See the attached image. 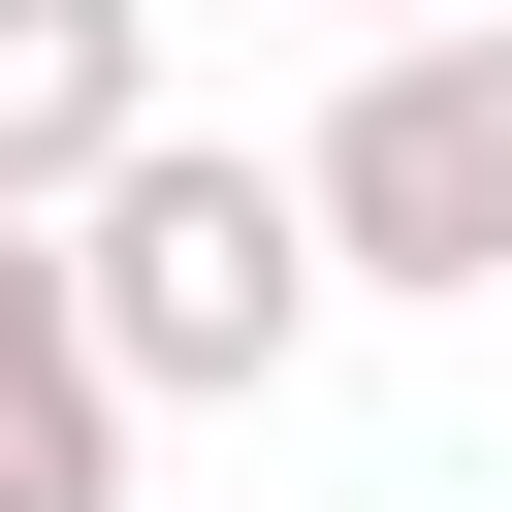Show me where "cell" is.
<instances>
[{
	"label": "cell",
	"mask_w": 512,
	"mask_h": 512,
	"mask_svg": "<svg viewBox=\"0 0 512 512\" xmlns=\"http://www.w3.org/2000/svg\"><path fill=\"white\" fill-rule=\"evenodd\" d=\"M64 288H96V352H128V416H256L288 352H320V192L256 160V128H128L96 192H64Z\"/></svg>",
	"instance_id": "cell-1"
},
{
	"label": "cell",
	"mask_w": 512,
	"mask_h": 512,
	"mask_svg": "<svg viewBox=\"0 0 512 512\" xmlns=\"http://www.w3.org/2000/svg\"><path fill=\"white\" fill-rule=\"evenodd\" d=\"M288 192H320L352 288H512V0L480 32H352V96L288 128Z\"/></svg>",
	"instance_id": "cell-2"
},
{
	"label": "cell",
	"mask_w": 512,
	"mask_h": 512,
	"mask_svg": "<svg viewBox=\"0 0 512 512\" xmlns=\"http://www.w3.org/2000/svg\"><path fill=\"white\" fill-rule=\"evenodd\" d=\"M0 512H128V352H96L64 224H0Z\"/></svg>",
	"instance_id": "cell-3"
},
{
	"label": "cell",
	"mask_w": 512,
	"mask_h": 512,
	"mask_svg": "<svg viewBox=\"0 0 512 512\" xmlns=\"http://www.w3.org/2000/svg\"><path fill=\"white\" fill-rule=\"evenodd\" d=\"M160 128V0H0V224H64Z\"/></svg>",
	"instance_id": "cell-4"
},
{
	"label": "cell",
	"mask_w": 512,
	"mask_h": 512,
	"mask_svg": "<svg viewBox=\"0 0 512 512\" xmlns=\"http://www.w3.org/2000/svg\"><path fill=\"white\" fill-rule=\"evenodd\" d=\"M352 32H480V0H352Z\"/></svg>",
	"instance_id": "cell-5"
}]
</instances>
